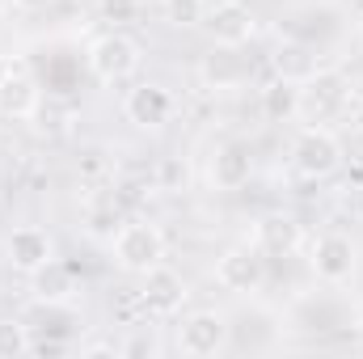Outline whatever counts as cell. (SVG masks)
<instances>
[{"mask_svg":"<svg viewBox=\"0 0 363 359\" xmlns=\"http://www.w3.org/2000/svg\"><path fill=\"white\" fill-rule=\"evenodd\" d=\"M351 81L338 72V68H321L317 77H308L304 85H300V101H296V118H304V123H334V118H342L347 114V106H351Z\"/></svg>","mask_w":363,"mask_h":359,"instance_id":"6da1fadb","label":"cell"},{"mask_svg":"<svg viewBox=\"0 0 363 359\" xmlns=\"http://www.w3.org/2000/svg\"><path fill=\"white\" fill-rule=\"evenodd\" d=\"M291 165H296L300 178H308V182L330 178V174L342 165V140H338L330 127L308 123V127H300L296 140H291Z\"/></svg>","mask_w":363,"mask_h":359,"instance_id":"7a4b0ae2","label":"cell"},{"mask_svg":"<svg viewBox=\"0 0 363 359\" xmlns=\"http://www.w3.org/2000/svg\"><path fill=\"white\" fill-rule=\"evenodd\" d=\"M89 72L101 85H123L140 72V43L123 30H106L89 43Z\"/></svg>","mask_w":363,"mask_h":359,"instance_id":"3957f363","label":"cell"},{"mask_svg":"<svg viewBox=\"0 0 363 359\" xmlns=\"http://www.w3.org/2000/svg\"><path fill=\"white\" fill-rule=\"evenodd\" d=\"M114 263L127 275H144L157 263H165V233L148 220H131L114 233Z\"/></svg>","mask_w":363,"mask_h":359,"instance_id":"277c9868","label":"cell"},{"mask_svg":"<svg viewBox=\"0 0 363 359\" xmlns=\"http://www.w3.org/2000/svg\"><path fill=\"white\" fill-rule=\"evenodd\" d=\"M308 267L321 283L338 287V283H351V275L359 267V250L347 233H321L308 250Z\"/></svg>","mask_w":363,"mask_h":359,"instance_id":"5b68a950","label":"cell"},{"mask_svg":"<svg viewBox=\"0 0 363 359\" xmlns=\"http://www.w3.org/2000/svg\"><path fill=\"white\" fill-rule=\"evenodd\" d=\"M228 343V326L216 309H199L190 317H182L178 326V351L190 359H207V355H220Z\"/></svg>","mask_w":363,"mask_h":359,"instance_id":"8992f818","label":"cell"},{"mask_svg":"<svg viewBox=\"0 0 363 359\" xmlns=\"http://www.w3.org/2000/svg\"><path fill=\"white\" fill-rule=\"evenodd\" d=\"M216 283L228 287V292H258L267 283V254L258 245H237L228 254H220L216 263Z\"/></svg>","mask_w":363,"mask_h":359,"instance_id":"52a82bcc","label":"cell"},{"mask_svg":"<svg viewBox=\"0 0 363 359\" xmlns=\"http://www.w3.org/2000/svg\"><path fill=\"white\" fill-rule=\"evenodd\" d=\"M203 26H207L216 47H245L254 38V13H250L245 0H216V4H207Z\"/></svg>","mask_w":363,"mask_h":359,"instance_id":"ba28073f","label":"cell"},{"mask_svg":"<svg viewBox=\"0 0 363 359\" xmlns=\"http://www.w3.org/2000/svg\"><path fill=\"white\" fill-rule=\"evenodd\" d=\"M186 296H190V287H186V279H182L174 267L157 263L152 270H144V287H140V300H144L148 317H174V313H182Z\"/></svg>","mask_w":363,"mask_h":359,"instance_id":"9c48e42d","label":"cell"},{"mask_svg":"<svg viewBox=\"0 0 363 359\" xmlns=\"http://www.w3.org/2000/svg\"><path fill=\"white\" fill-rule=\"evenodd\" d=\"M123 114H127V123H135L144 131H161L174 118V93L165 85H135L123 97Z\"/></svg>","mask_w":363,"mask_h":359,"instance_id":"30bf717a","label":"cell"},{"mask_svg":"<svg viewBox=\"0 0 363 359\" xmlns=\"http://www.w3.org/2000/svg\"><path fill=\"white\" fill-rule=\"evenodd\" d=\"M51 254H55L51 237L43 228H34V224H21V228H13L4 237V258H9V267L21 270V275H34L43 263H51Z\"/></svg>","mask_w":363,"mask_h":359,"instance_id":"8fae6325","label":"cell"},{"mask_svg":"<svg viewBox=\"0 0 363 359\" xmlns=\"http://www.w3.org/2000/svg\"><path fill=\"white\" fill-rule=\"evenodd\" d=\"M300 241H304V228H300L296 216L271 211V216H262V220L254 224V245H258L267 258H287V254H296Z\"/></svg>","mask_w":363,"mask_h":359,"instance_id":"7c38bea8","label":"cell"},{"mask_svg":"<svg viewBox=\"0 0 363 359\" xmlns=\"http://www.w3.org/2000/svg\"><path fill=\"white\" fill-rule=\"evenodd\" d=\"M43 89L26 68H9V77L0 81V118H34L38 114Z\"/></svg>","mask_w":363,"mask_h":359,"instance_id":"4fadbf2b","label":"cell"},{"mask_svg":"<svg viewBox=\"0 0 363 359\" xmlns=\"http://www.w3.org/2000/svg\"><path fill=\"white\" fill-rule=\"evenodd\" d=\"M30 292H34V300H51V304H72L77 300V292H81V283H77V270L68 267V263H43V267L30 275Z\"/></svg>","mask_w":363,"mask_h":359,"instance_id":"5bb4252c","label":"cell"},{"mask_svg":"<svg viewBox=\"0 0 363 359\" xmlns=\"http://www.w3.org/2000/svg\"><path fill=\"white\" fill-rule=\"evenodd\" d=\"M271 68H274V77H279V81H291V85H304L308 77H317V72H321L317 51H313L308 43H296V38H283V43L274 47Z\"/></svg>","mask_w":363,"mask_h":359,"instance_id":"9a60e30c","label":"cell"},{"mask_svg":"<svg viewBox=\"0 0 363 359\" xmlns=\"http://www.w3.org/2000/svg\"><path fill=\"white\" fill-rule=\"evenodd\" d=\"M250 178H254V157L245 144H224L211 157V186L216 190H241Z\"/></svg>","mask_w":363,"mask_h":359,"instance_id":"2e32d148","label":"cell"},{"mask_svg":"<svg viewBox=\"0 0 363 359\" xmlns=\"http://www.w3.org/2000/svg\"><path fill=\"white\" fill-rule=\"evenodd\" d=\"M199 77H203L207 89H237V85L250 77V68H245V60L237 55V47H216L211 55H203Z\"/></svg>","mask_w":363,"mask_h":359,"instance_id":"e0dca14e","label":"cell"},{"mask_svg":"<svg viewBox=\"0 0 363 359\" xmlns=\"http://www.w3.org/2000/svg\"><path fill=\"white\" fill-rule=\"evenodd\" d=\"M296 101H300V85L274 77L271 85L262 89V114L271 123H287V118H296Z\"/></svg>","mask_w":363,"mask_h":359,"instance_id":"ac0fdd59","label":"cell"},{"mask_svg":"<svg viewBox=\"0 0 363 359\" xmlns=\"http://www.w3.org/2000/svg\"><path fill=\"white\" fill-rule=\"evenodd\" d=\"M34 351V334L30 321L21 317H0V359H21Z\"/></svg>","mask_w":363,"mask_h":359,"instance_id":"d6986e66","label":"cell"},{"mask_svg":"<svg viewBox=\"0 0 363 359\" xmlns=\"http://www.w3.org/2000/svg\"><path fill=\"white\" fill-rule=\"evenodd\" d=\"M161 9H165V21L178 30H194L207 17V0H161Z\"/></svg>","mask_w":363,"mask_h":359,"instance_id":"ffe728a7","label":"cell"},{"mask_svg":"<svg viewBox=\"0 0 363 359\" xmlns=\"http://www.w3.org/2000/svg\"><path fill=\"white\" fill-rule=\"evenodd\" d=\"M144 13V0H101V17L114 26H127Z\"/></svg>","mask_w":363,"mask_h":359,"instance_id":"44dd1931","label":"cell"},{"mask_svg":"<svg viewBox=\"0 0 363 359\" xmlns=\"http://www.w3.org/2000/svg\"><path fill=\"white\" fill-rule=\"evenodd\" d=\"M118 220H123V216H118V207H114V203H110V207H97V211L89 216V233H97V237H106V233H110V237H114V224H118Z\"/></svg>","mask_w":363,"mask_h":359,"instance_id":"7402d4cb","label":"cell"},{"mask_svg":"<svg viewBox=\"0 0 363 359\" xmlns=\"http://www.w3.org/2000/svg\"><path fill=\"white\" fill-rule=\"evenodd\" d=\"M182 186H186V165L178 157L161 161V190H182Z\"/></svg>","mask_w":363,"mask_h":359,"instance_id":"603a6c76","label":"cell"},{"mask_svg":"<svg viewBox=\"0 0 363 359\" xmlns=\"http://www.w3.org/2000/svg\"><path fill=\"white\" fill-rule=\"evenodd\" d=\"M118 355H127V359H135V355H157V343L148 338V334H131L127 343H118Z\"/></svg>","mask_w":363,"mask_h":359,"instance_id":"cb8c5ba5","label":"cell"},{"mask_svg":"<svg viewBox=\"0 0 363 359\" xmlns=\"http://www.w3.org/2000/svg\"><path fill=\"white\" fill-rule=\"evenodd\" d=\"M85 355L97 359V355H118V343H93V347H85Z\"/></svg>","mask_w":363,"mask_h":359,"instance_id":"d4e9b609","label":"cell"},{"mask_svg":"<svg viewBox=\"0 0 363 359\" xmlns=\"http://www.w3.org/2000/svg\"><path fill=\"white\" fill-rule=\"evenodd\" d=\"M13 9H21V13H38V9H47L51 0H9Z\"/></svg>","mask_w":363,"mask_h":359,"instance_id":"484cf974","label":"cell"},{"mask_svg":"<svg viewBox=\"0 0 363 359\" xmlns=\"http://www.w3.org/2000/svg\"><path fill=\"white\" fill-rule=\"evenodd\" d=\"M351 182H355V190H363V153L351 161Z\"/></svg>","mask_w":363,"mask_h":359,"instance_id":"4316f807","label":"cell"},{"mask_svg":"<svg viewBox=\"0 0 363 359\" xmlns=\"http://www.w3.org/2000/svg\"><path fill=\"white\" fill-rule=\"evenodd\" d=\"M351 93H355V97H359V101H363V68H359V77L351 81Z\"/></svg>","mask_w":363,"mask_h":359,"instance_id":"83f0119b","label":"cell"},{"mask_svg":"<svg viewBox=\"0 0 363 359\" xmlns=\"http://www.w3.org/2000/svg\"><path fill=\"white\" fill-rule=\"evenodd\" d=\"M355 330H359V334H363V300H359V304H355Z\"/></svg>","mask_w":363,"mask_h":359,"instance_id":"f1b7e54d","label":"cell"},{"mask_svg":"<svg viewBox=\"0 0 363 359\" xmlns=\"http://www.w3.org/2000/svg\"><path fill=\"white\" fill-rule=\"evenodd\" d=\"M9 68H13V64H9V60H4V55H0V81H4V77H9Z\"/></svg>","mask_w":363,"mask_h":359,"instance_id":"f546056e","label":"cell"},{"mask_svg":"<svg viewBox=\"0 0 363 359\" xmlns=\"http://www.w3.org/2000/svg\"><path fill=\"white\" fill-rule=\"evenodd\" d=\"M4 9H9V0H0V17H4Z\"/></svg>","mask_w":363,"mask_h":359,"instance_id":"4dcf8cb0","label":"cell"},{"mask_svg":"<svg viewBox=\"0 0 363 359\" xmlns=\"http://www.w3.org/2000/svg\"><path fill=\"white\" fill-rule=\"evenodd\" d=\"M359 34H363V17H359Z\"/></svg>","mask_w":363,"mask_h":359,"instance_id":"1f68e13d","label":"cell"}]
</instances>
